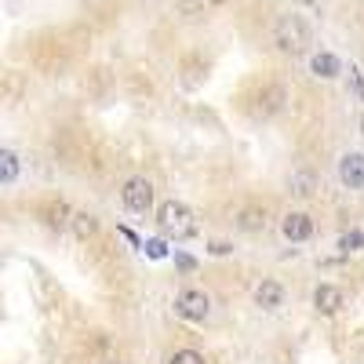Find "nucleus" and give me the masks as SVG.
I'll return each mask as SVG.
<instances>
[{
  "instance_id": "f257e3e1",
  "label": "nucleus",
  "mask_w": 364,
  "mask_h": 364,
  "mask_svg": "<svg viewBox=\"0 0 364 364\" xmlns=\"http://www.w3.org/2000/svg\"><path fill=\"white\" fill-rule=\"evenodd\" d=\"M273 44L284 55H299L310 48V26L303 23V15H281L273 26Z\"/></svg>"
},
{
  "instance_id": "f03ea898",
  "label": "nucleus",
  "mask_w": 364,
  "mask_h": 364,
  "mask_svg": "<svg viewBox=\"0 0 364 364\" xmlns=\"http://www.w3.org/2000/svg\"><path fill=\"white\" fill-rule=\"evenodd\" d=\"M157 222H161V230L168 233V237H175V241H186V237L197 233L194 211H189L182 201H164L161 211H157Z\"/></svg>"
},
{
  "instance_id": "7ed1b4c3",
  "label": "nucleus",
  "mask_w": 364,
  "mask_h": 364,
  "mask_svg": "<svg viewBox=\"0 0 364 364\" xmlns=\"http://www.w3.org/2000/svg\"><path fill=\"white\" fill-rule=\"evenodd\" d=\"M120 197H124V208L127 211H135V215H146L149 208H153V182L149 179H127L124 189H120Z\"/></svg>"
},
{
  "instance_id": "20e7f679",
  "label": "nucleus",
  "mask_w": 364,
  "mask_h": 364,
  "mask_svg": "<svg viewBox=\"0 0 364 364\" xmlns=\"http://www.w3.org/2000/svg\"><path fill=\"white\" fill-rule=\"evenodd\" d=\"M175 313L201 325V320H208V313H211V299H208L204 291H197V288H186V291H179V299H175Z\"/></svg>"
},
{
  "instance_id": "39448f33",
  "label": "nucleus",
  "mask_w": 364,
  "mask_h": 364,
  "mask_svg": "<svg viewBox=\"0 0 364 364\" xmlns=\"http://www.w3.org/2000/svg\"><path fill=\"white\" fill-rule=\"evenodd\" d=\"M281 233H284V241L303 244V241L313 237V219L306 215V211H288L284 222H281Z\"/></svg>"
},
{
  "instance_id": "423d86ee",
  "label": "nucleus",
  "mask_w": 364,
  "mask_h": 364,
  "mask_svg": "<svg viewBox=\"0 0 364 364\" xmlns=\"http://www.w3.org/2000/svg\"><path fill=\"white\" fill-rule=\"evenodd\" d=\"M339 182L346 189H364V153H346L339 161Z\"/></svg>"
},
{
  "instance_id": "0eeeda50",
  "label": "nucleus",
  "mask_w": 364,
  "mask_h": 364,
  "mask_svg": "<svg viewBox=\"0 0 364 364\" xmlns=\"http://www.w3.org/2000/svg\"><path fill=\"white\" fill-rule=\"evenodd\" d=\"M342 306H346V295H342L335 284H320L313 291V310L317 313H339Z\"/></svg>"
},
{
  "instance_id": "6e6552de",
  "label": "nucleus",
  "mask_w": 364,
  "mask_h": 364,
  "mask_svg": "<svg viewBox=\"0 0 364 364\" xmlns=\"http://www.w3.org/2000/svg\"><path fill=\"white\" fill-rule=\"evenodd\" d=\"M284 303V288L277 284V281H263L259 288H255V306H263V310H277Z\"/></svg>"
},
{
  "instance_id": "1a4fd4ad",
  "label": "nucleus",
  "mask_w": 364,
  "mask_h": 364,
  "mask_svg": "<svg viewBox=\"0 0 364 364\" xmlns=\"http://www.w3.org/2000/svg\"><path fill=\"white\" fill-rule=\"evenodd\" d=\"M310 70H313V77H320V80H332V77L342 73L339 58H335L332 51H317V55L310 58Z\"/></svg>"
},
{
  "instance_id": "9d476101",
  "label": "nucleus",
  "mask_w": 364,
  "mask_h": 364,
  "mask_svg": "<svg viewBox=\"0 0 364 364\" xmlns=\"http://www.w3.org/2000/svg\"><path fill=\"white\" fill-rule=\"evenodd\" d=\"M237 226L244 233H259L266 226V208H244L241 215H237Z\"/></svg>"
},
{
  "instance_id": "9b49d317",
  "label": "nucleus",
  "mask_w": 364,
  "mask_h": 364,
  "mask_svg": "<svg viewBox=\"0 0 364 364\" xmlns=\"http://www.w3.org/2000/svg\"><path fill=\"white\" fill-rule=\"evenodd\" d=\"M70 230L77 233L80 241H88V237H95V230H99V219L92 215V211H77V215H73V222H70Z\"/></svg>"
},
{
  "instance_id": "f8f14e48",
  "label": "nucleus",
  "mask_w": 364,
  "mask_h": 364,
  "mask_svg": "<svg viewBox=\"0 0 364 364\" xmlns=\"http://www.w3.org/2000/svg\"><path fill=\"white\" fill-rule=\"evenodd\" d=\"M44 215H48V226H55V230H62V226H70L73 222V211L62 204V201H55V204H48L44 208Z\"/></svg>"
},
{
  "instance_id": "ddd939ff",
  "label": "nucleus",
  "mask_w": 364,
  "mask_h": 364,
  "mask_svg": "<svg viewBox=\"0 0 364 364\" xmlns=\"http://www.w3.org/2000/svg\"><path fill=\"white\" fill-rule=\"evenodd\" d=\"M15 179H18V157H15V149H4L0 153V182L11 186Z\"/></svg>"
},
{
  "instance_id": "4468645a",
  "label": "nucleus",
  "mask_w": 364,
  "mask_h": 364,
  "mask_svg": "<svg viewBox=\"0 0 364 364\" xmlns=\"http://www.w3.org/2000/svg\"><path fill=\"white\" fill-rule=\"evenodd\" d=\"M288 186H291L295 197H310L313 194V175H310V171H295V175L288 179Z\"/></svg>"
},
{
  "instance_id": "2eb2a0df",
  "label": "nucleus",
  "mask_w": 364,
  "mask_h": 364,
  "mask_svg": "<svg viewBox=\"0 0 364 364\" xmlns=\"http://www.w3.org/2000/svg\"><path fill=\"white\" fill-rule=\"evenodd\" d=\"M339 248H342V251H360V248H364V233H360V230L342 233V237H339Z\"/></svg>"
},
{
  "instance_id": "dca6fc26",
  "label": "nucleus",
  "mask_w": 364,
  "mask_h": 364,
  "mask_svg": "<svg viewBox=\"0 0 364 364\" xmlns=\"http://www.w3.org/2000/svg\"><path fill=\"white\" fill-rule=\"evenodd\" d=\"M168 364H204V357L197 350H175L168 357Z\"/></svg>"
},
{
  "instance_id": "f3484780",
  "label": "nucleus",
  "mask_w": 364,
  "mask_h": 364,
  "mask_svg": "<svg viewBox=\"0 0 364 364\" xmlns=\"http://www.w3.org/2000/svg\"><path fill=\"white\" fill-rule=\"evenodd\" d=\"M208 4H230V0H208Z\"/></svg>"
},
{
  "instance_id": "a211bd4d",
  "label": "nucleus",
  "mask_w": 364,
  "mask_h": 364,
  "mask_svg": "<svg viewBox=\"0 0 364 364\" xmlns=\"http://www.w3.org/2000/svg\"><path fill=\"white\" fill-rule=\"evenodd\" d=\"M110 364H117V360H110Z\"/></svg>"
}]
</instances>
